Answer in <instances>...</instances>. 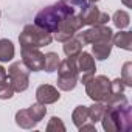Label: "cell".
<instances>
[{"label":"cell","instance_id":"6da1fadb","mask_svg":"<svg viewBox=\"0 0 132 132\" xmlns=\"http://www.w3.org/2000/svg\"><path fill=\"white\" fill-rule=\"evenodd\" d=\"M101 121L107 132H127L132 129V107L123 93L110 96L106 103Z\"/></svg>","mask_w":132,"mask_h":132},{"label":"cell","instance_id":"7a4b0ae2","mask_svg":"<svg viewBox=\"0 0 132 132\" xmlns=\"http://www.w3.org/2000/svg\"><path fill=\"white\" fill-rule=\"evenodd\" d=\"M76 13V8L70 3V0H59L54 5H50L40 10L34 17V25L50 33H56L59 23L67 17Z\"/></svg>","mask_w":132,"mask_h":132},{"label":"cell","instance_id":"3957f363","mask_svg":"<svg viewBox=\"0 0 132 132\" xmlns=\"http://www.w3.org/2000/svg\"><path fill=\"white\" fill-rule=\"evenodd\" d=\"M76 57L78 56H70L64 61H59L57 65V87L61 90H73L75 86L78 84L79 79V72H78V65H76Z\"/></svg>","mask_w":132,"mask_h":132},{"label":"cell","instance_id":"277c9868","mask_svg":"<svg viewBox=\"0 0 132 132\" xmlns=\"http://www.w3.org/2000/svg\"><path fill=\"white\" fill-rule=\"evenodd\" d=\"M51 40H53L51 33L39 28L37 25H27L19 36V42H20L22 48H25V47L40 48L44 45H50Z\"/></svg>","mask_w":132,"mask_h":132},{"label":"cell","instance_id":"5b68a950","mask_svg":"<svg viewBox=\"0 0 132 132\" xmlns=\"http://www.w3.org/2000/svg\"><path fill=\"white\" fill-rule=\"evenodd\" d=\"M86 93L90 100L95 103H107L112 96V89H110V79L104 75L100 76H92L86 82Z\"/></svg>","mask_w":132,"mask_h":132},{"label":"cell","instance_id":"8992f818","mask_svg":"<svg viewBox=\"0 0 132 132\" xmlns=\"http://www.w3.org/2000/svg\"><path fill=\"white\" fill-rule=\"evenodd\" d=\"M47 113V107L45 104L36 103L33 106H30L28 109H22L16 113V123L23 127V129H33Z\"/></svg>","mask_w":132,"mask_h":132},{"label":"cell","instance_id":"52a82bcc","mask_svg":"<svg viewBox=\"0 0 132 132\" xmlns=\"http://www.w3.org/2000/svg\"><path fill=\"white\" fill-rule=\"evenodd\" d=\"M82 27H84V23H82L81 16L75 13V14H72V16H67V17H65V19L59 23L54 37H56V40H59V42H65V40H69L70 37H73Z\"/></svg>","mask_w":132,"mask_h":132},{"label":"cell","instance_id":"ba28073f","mask_svg":"<svg viewBox=\"0 0 132 132\" xmlns=\"http://www.w3.org/2000/svg\"><path fill=\"white\" fill-rule=\"evenodd\" d=\"M8 79L14 87V92H23L30 84V70L23 65V62L17 61L8 69Z\"/></svg>","mask_w":132,"mask_h":132},{"label":"cell","instance_id":"9c48e42d","mask_svg":"<svg viewBox=\"0 0 132 132\" xmlns=\"http://www.w3.org/2000/svg\"><path fill=\"white\" fill-rule=\"evenodd\" d=\"M112 36H113V31L104 25H93L92 28H89L82 33H76V37L81 40L82 45L96 44V42H107V40H112Z\"/></svg>","mask_w":132,"mask_h":132},{"label":"cell","instance_id":"30bf717a","mask_svg":"<svg viewBox=\"0 0 132 132\" xmlns=\"http://www.w3.org/2000/svg\"><path fill=\"white\" fill-rule=\"evenodd\" d=\"M22 62L30 72H40L44 70V62H45V54L39 51V48H30L25 47L22 48Z\"/></svg>","mask_w":132,"mask_h":132},{"label":"cell","instance_id":"8fae6325","mask_svg":"<svg viewBox=\"0 0 132 132\" xmlns=\"http://www.w3.org/2000/svg\"><path fill=\"white\" fill-rule=\"evenodd\" d=\"M76 65H78V72L81 73V76H79L78 81H81L82 84H86L95 75V70H96V67H95V59L92 57L90 53H86L84 51V53H79L78 54Z\"/></svg>","mask_w":132,"mask_h":132},{"label":"cell","instance_id":"7c38bea8","mask_svg":"<svg viewBox=\"0 0 132 132\" xmlns=\"http://www.w3.org/2000/svg\"><path fill=\"white\" fill-rule=\"evenodd\" d=\"M78 14L81 16L84 25H92V27H93V25H104V23H107V22L110 20L109 14L100 11L95 5H87V6H86L82 11H79Z\"/></svg>","mask_w":132,"mask_h":132},{"label":"cell","instance_id":"4fadbf2b","mask_svg":"<svg viewBox=\"0 0 132 132\" xmlns=\"http://www.w3.org/2000/svg\"><path fill=\"white\" fill-rule=\"evenodd\" d=\"M59 96L61 95H59L57 89L50 84H42L36 90V98H37V103H40V104H53L59 100Z\"/></svg>","mask_w":132,"mask_h":132},{"label":"cell","instance_id":"5bb4252c","mask_svg":"<svg viewBox=\"0 0 132 132\" xmlns=\"http://www.w3.org/2000/svg\"><path fill=\"white\" fill-rule=\"evenodd\" d=\"M112 42L123 48V50H132V33L130 31H120L115 36H112Z\"/></svg>","mask_w":132,"mask_h":132},{"label":"cell","instance_id":"9a60e30c","mask_svg":"<svg viewBox=\"0 0 132 132\" xmlns=\"http://www.w3.org/2000/svg\"><path fill=\"white\" fill-rule=\"evenodd\" d=\"M92 51H93V56L100 61H104L107 59V56L110 54L112 51V40H107V42H96V44H92Z\"/></svg>","mask_w":132,"mask_h":132},{"label":"cell","instance_id":"2e32d148","mask_svg":"<svg viewBox=\"0 0 132 132\" xmlns=\"http://www.w3.org/2000/svg\"><path fill=\"white\" fill-rule=\"evenodd\" d=\"M65 45H64V53L67 54V57H70V56H78L79 53H81V50H82V44H81V40L78 39V37H70L69 40H65L64 42Z\"/></svg>","mask_w":132,"mask_h":132},{"label":"cell","instance_id":"e0dca14e","mask_svg":"<svg viewBox=\"0 0 132 132\" xmlns=\"http://www.w3.org/2000/svg\"><path fill=\"white\" fill-rule=\"evenodd\" d=\"M14 57V45L8 39H0V61L8 62Z\"/></svg>","mask_w":132,"mask_h":132},{"label":"cell","instance_id":"ac0fdd59","mask_svg":"<svg viewBox=\"0 0 132 132\" xmlns=\"http://www.w3.org/2000/svg\"><path fill=\"white\" fill-rule=\"evenodd\" d=\"M72 120H73V123H75V126L79 129L84 123H87V120H89V107L87 106H78L75 110H73V113H72Z\"/></svg>","mask_w":132,"mask_h":132},{"label":"cell","instance_id":"d6986e66","mask_svg":"<svg viewBox=\"0 0 132 132\" xmlns=\"http://www.w3.org/2000/svg\"><path fill=\"white\" fill-rule=\"evenodd\" d=\"M104 109H106V104L104 103H95L93 106L89 107V120L95 124L96 121H101L103 118V113H104Z\"/></svg>","mask_w":132,"mask_h":132},{"label":"cell","instance_id":"ffe728a7","mask_svg":"<svg viewBox=\"0 0 132 132\" xmlns=\"http://www.w3.org/2000/svg\"><path fill=\"white\" fill-rule=\"evenodd\" d=\"M112 20H113V23H115V27H117L118 30H123V28H126V27L130 23L129 14H127L126 11H123V10L117 11V13L113 14V17H112Z\"/></svg>","mask_w":132,"mask_h":132},{"label":"cell","instance_id":"44dd1931","mask_svg":"<svg viewBox=\"0 0 132 132\" xmlns=\"http://www.w3.org/2000/svg\"><path fill=\"white\" fill-rule=\"evenodd\" d=\"M59 65V56L56 53H47L45 54V62H44V70L47 72H54Z\"/></svg>","mask_w":132,"mask_h":132},{"label":"cell","instance_id":"7402d4cb","mask_svg":"<svg viewBox=\"0 0 132 132\" xmlns=\"http://www.w3.org/2000/svg\"><path fill=\"white\" fill-rule=\"evenodd\" d=\"M14 95V87L11 86L10 79H6L5 82L0 84V100H10Z\"/></svg>","mask_w":132,"mask_h":132},{"label":"cell","instance_id":"603a6c76","mask_svg":"<svg viewBox=\"0 0 132 132\" xmlns=\"http://www.w3.org/2000/svg\"><path fill=\"white\" fill-rule=\"evenodd\" d=\"M121 79H123V82H124L127 87L132 86V62H126V64L123 65Z\"/></svg>","mask_w":132,"mask_h":132},{"label":"cell","instance_id":"cb8c5ba5","mask_svg":"<svg viewBox=\"0 0 132 132\" xmlns=\"http://www.w3.org/2000/svg\"><path fill=\"white\" fill-rule=\"evenodd\" d=\"M47 130L48 132H64L65 130V126H64V123H62V120L61 118H57V117H53L51 120H50V123L47 124Z\"/></svg>","mask_w":132,"mask_h":132},{"label":"cell","instance_id":"d4e9b609","mask_svg":"<svg viewBox=\"0 0 132 132\" xmlns=\"http://www.w3.org/2000/svg\"><path fill=\"white\" fill-rule=\"evenodd\" d=\"M126 87H127V86H126V84L123 82V79H120V78H117V79L110 81V89H112V95H120V93H123Z\"/></svg>","mask_w":132,"mask_h":132},{"label":"cell","instance_id":"484cf974","mask_svg":"<svg viewBox=\"0 0 132 132\" xmlns=\"http://www.w3.org/2000/svg\"><path fill=\"white\" fill-rule=\"evenodd\" d=\"M70 3L76 8V10H79V11H82L87 5H89V2L87 0H70Z\"/></svg>","mask_w":132,"mask_h":132},{"label":"cell","instance_id":"4316f807","mask_svg":"<svg viewBox=\"0 0 132 132\" xmlns=\"http://www.w3.org/2000/svg\"><path fill=\"white\" fill-rule=\"evenodd\" d=\"M6 79H8V73H6V70L2 67V65H0V84L5 82Z\"/></svg>","mask_w":132,"mask_h":132},{"label":"cell","instance_id":"83f0119b","mask_svg":"<svg viewBox=\"0 0 132 132\" xmlns=\"http://www.w3.org/2000/svg\"><path fill=\"white\" fill-rule=\"evenodd\" d=\"M79 130H95L96 132V129H95V124H82L81 127H79Z\"/></svg>","mask_w":132,"mask_h":132},{"label":"cell","instance_id":"f1b7e54d","mask_svg":"<svg viewBox=\"0 0 132 132\" xmlns=\"http://www.w3.org/2000/svg\"><path fill=\"white\" fill-rule=\"evenodd\" d=\"M121 2H123L127 8H130V6H132V0H121Z\"/></svg>","mask_w":132,"mask_h":132},{"label":"cell","instance_id":"f546056e","mask_svg":"<svg viewBox=\"0 0 132 132\" xmlns=\"http://www.w3.org/2000/svg\"><path fill=\"white\" fill-rule=\"evenodd\" d=\"M89 2H92V3H95V2H98V0H89Z\"/></svg>","mask_w":132,"mask_h":132}]
</instances>
